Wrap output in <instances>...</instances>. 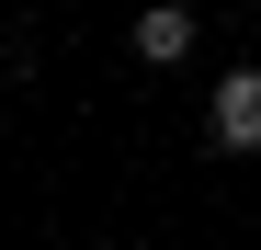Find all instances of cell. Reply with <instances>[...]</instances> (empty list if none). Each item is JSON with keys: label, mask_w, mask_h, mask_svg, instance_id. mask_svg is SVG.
Here are the masks:
<instances>
[{"label": "cell", "mask_w": 261, "mask_h": 250, "mask_svg": "<svg viewBox=\"0 0 261 250\" xmlns=\"http://www.w3.org/2000/svg\"><path fill=\"white\" fill-rule=\"evenodd\" d=\"M204 125H216V148H261V68H227L216 80V103H204Z\"/></svg>", "instance_id": "obj_1"}, {"label": "cell", "mask_w": 261, "mask_h": 250, "mask_svg": "<svg viewBox=\"0 0 261 250\" xmlns=\"http://www.w3.org/2000/svg\"><path fill=\"white\" fill-rule=\"evenodd\" d=\"M137 57H148V68H182V57H193V12H182V0L137 12Z\"/></svg>", "instance_id": "obj_2"}]
</instances>
